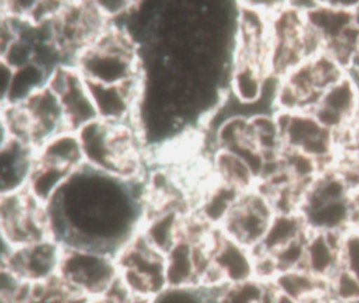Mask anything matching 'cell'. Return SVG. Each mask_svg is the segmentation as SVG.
<instances>
[{
    "label": "cell",
    "mask_w": 359,
    "mask_h": 303,
    "mask_svg": "<svg viewBox=\"0 0 359 303\" xmlns=\"http://www.w3.org/2000/svg\"><path fill=\"white\" fill-rule=\"evenodd\" d=\"M62 255V244L53 239L41 240L14 248L3 258V267L29 283H41L57 277Z\"/></svg>",
    "instance_id": "cell-9"
},
{
    "label": "cell",
    "mask_w": 359,
    "mask_h": 303,
    "mask_svg": "<svg viewBox=\"0 0 359 303\" xmlns=\"http://www.w3.org/2000/svg\"><path fill=\"white\" fill-rule=\"evenodd\" d=\"M340 235L309 231L302 269L327 283L339 267Z\"/></svg>",
    "instance_id": "cell-17"
},
{
    "label": "cell",
    "mask_w": 359,
    "mask_h": 303,
    "mask_svg": "<svg viewBox=\"0 0 359 303\" xmlns=\"http://www.w3.org/2000/svg\"><path fill=\"white\" fill-rule=\"evenodd\" d=\"M36 159L76 172L85 166L79 133L62 130L52 135L37 147Z\"/></svg>",
    "instance_id": "cell-20"
},
{
    "label": "cell",
    "mask_w": 359,
    "mask_h": 303,
    "mask_svg": "<svg viewBox=\"0 0 359 303\" xmlns=\"http://www.w3.org/2000/svg\"><path fill=\"white\" fill-rule=\"evenodd\" d=\"M350 128L355 138L359 141V102L358 105H357L356 111H355L354 117H353Z\"/></svg>",
    "instance_id": "cell-31"
},
{
    "label": "cell",
    "mask_w": 359,
    "mask_h": 303,
    "mask_svg": "<svg viewBox=\"0 0 359 303\" xmlns=\"http://www.w3.org/2000/svg\"><path fill=\"white\" fill-rule=\"evenodd\" d=\"M0 218L3 239L14 248L52 239L47 206L33 199L26 189L1 195Z\"/></svg>",
    "instance_id": "cell-5"
},
{
    "label": "cell",
    "mask_w": 359,
    "mask_h": 303,
    "mask_svg": "<svg viewBox=\"0 0 359 303\" xmlns=\"http://www.w3.org/2000/svg\"><path fill=\"white\" fill-rule=\"evenodd\" d=\"M266 281L274 294L283 298L295 301H327L325 282L302 267L279 271Z\"/></svg>",
    "instance_id": "cell-19"
},
{
    "label": "cell",
    "mask_w": 359,
    "mask_h": 303,
    "mask_svg": "<svg viewBox=\"0 0 359 303\" xmlns=\"http://www.w3.org/2000/svg\"><path fill=\"white\" fill-rule=\"evenodd\" d=\"M298 212L309 231L341 235L352 227V197H304Z\"/></svg>",
    "instance_id": "cell-12"
},
{
    "label": "cell",
    "mask_w": 359,
    "mask_h": 303,
    "mask_svg": "<svg viewBox=\"0 0 359 303\" xmlns=\"http://www.w3.org/2000/svg\"><path fill=\"white\" fill-rule=\"evenodd\" d=\"M54 93L60 97L68 130H79L98 119L87 81L75 65H67L56 82Z\"/></svg>",
    "instance_id": "cell-11"
},
{
    "label": "cell",
    "mask_w": 359,
    "mask_h": 303,
    "mask_svg": "<svg viewBox=\"0 0 359 303\" xmlns=\"http://www.w3.org/2000/svg\"><path fill=\"white\" fill-rule=\"evenodd\" d=\"M269 74L262 63L235 58L229 82L233 98L245 107H257L264 100Z\"/></svg>",
    "instance_id": "cell-16"
},
{
    "label": "cell",
    "mask_w": 359,
    "mask_h": 303,
    "mask_svg": "<svg viewBox=\"0 0 359 303\" xmlns=\"http://www.w3.org/2000/svg\"><path fill=\"white\" fill-rule=\"evenodd\" d=\"M87 86L95 105L98 119L112 124L132 121L142 90L140 78L123 84L87 81Z\"/></svg>",
    "instance_id": "cell-10"
},
{
    "label": "cell",
    "mask_w": 359,
    "mask_h": 303,
    "mask_svg": "<svg viewBox=\"0 0 359 303\" xmlns=\"http://www.w3.org/2000/svg\"><path fill=\"white\" fill-rule=\"evenodd\" d=\"M95 4L98 10L109 20L121 16V15L129 14L130 12L135 10L134 8L140 4L137 2L121 1V0L118 1H97Z\"/></svg>",
    "instance_id": "cell-27"
},
{
    "label": "cell",
    "mask_w": 359,
    "mask_h": 303,
    "mask_svg": "<svg viewBox=\"0 0 359 303\" xmlns=\"http://www.w3.org/2000/svg\"><path fill=\"white\" fill-rule=\"evenodd\" d=\"M22 105L32 120L36 149L52 135L68 130L60 97L48 86L37 90Z\"/></svg>",
    "instance_id": "cell-15"
},
{
    "label": "cell",
    "mask_w": 359,
    "mask_h": 303,
    "mask_svg": "<svg viewBox=\"0 0 359 303\" xmlns=\"http://www.w3.org/2000/svg\"><path fill=\"white\" fill-rule=\"evenodd\" d=\"M309 229L299 212H277L266 231L257 256H276L290 246L302 241L308 236Z\"/></svg>",
    "instance_id": "cell-18"
},
{
    "label": "cell",
    "mask_w": 359,
    "mask_h": 303,
    "mask_svg": "<svg viewBox=\"0 0 359 303\" xmlns=\"http://www.w3.org/2000/svg\"><path fill=\"white\" fill-rule=\"evenodd\" d=\"M49 74L36 63L15 69L11 90L3 105H24L37 90L47 86Z\"/></svg>",
    "instance_id": "cell-23"
},
{
    "label": "cell",
    "mask_w": 359,
    "mask_h": 303,
    "mask_svg": "<svg viewBox=\"0 0 359 303\" xmlns=\"http://www.w3.org/2000/svg\"><path fill=\"white\" fill-rule=\"evenodd\" d=\"M214 179L245 193L255 189L259 179L245 157L231 149H216L212 156Z\"/></svg>",
    "instance_id": "cell-21"
},
{
    "label": "cell",
    "mask_w": 359,
    "mask_h": 303,
    "mask_svg": "<svg viewBox=\"0 0 359 303\" xmlns=\"http://www.w3.org/2000/svg\"><path fill=\"white\" fill-rule=\"evenodd\" d=\"M359 102V82L350 72L327 86L311 111L336 136L350 128Z\"/></svg>",
    "instance_id": "cell-8"
},
{
    "label": "cell",
    "mask_w": 359,
    "mask_h": 303,
    "mask_svg": "<svg viewBox=\"0 0 359 303\" xmlns=\"http://www.w3.org/2000/svg\"><path fill=\"white\" fill-rule=\"evenodd\" d=\"M338 269L359 280V231L354 227L340 235Z\"/></svg>",
    "instance_id": "cell-25"
},
{
    "label": "cell",
    "mask_w": 359,
    "mask_h": 303,
    "mask_svg": "<svg viewBox=\"0 0 359 303\" xmlns=\"http://www.w3.org/2000/svg\"><path fill=\"white\" fill-rule=\"evenodd\" d=\"M275 114L285 149L300 152L316 160L323 168L335 163L338 157L336 135L325 128L311 109Z\"/></svg>",
    "instance_id": "cell-4"
},
{
    "label": "cell",
    "mask_w": 359,
    "mask_h": 303,
    "mask_svg": "<svg viewBox=\"0 0 359 303\" xmlns=\"http://www.w3.org/2000/svg\"><path fill=\"white\" fill-rule=\"evenodd\" d=\"M58 279L88 298H102L118 280L116 256L83 246L62 245Z\"/></svg>",
    "instance_id": "cell-2"
},
{
    "label": "cell",
    "mask_w": 359,
    "mask_h": 303,
    "mask_svg": "<svg viewBox=\"0 0 359 303\" xmlns=\"http://www.w3.org/2000/svg\"><path fill=\"white\" fill-rule=\"evenodd\" d=\"M352 227L359 231V187L352 196Z\"/></svg>",
    "instance_id": "cell-30"
},
{
    "label": "cell",
    "mask_w": 359,
    "mask_h": 303,
    "mask_svg": "<svg viewBox=\"0 0 359 303\" xmlns=\"http://www.w3.org/2000/svg\"><path fill=\"white\" fill-rule=\"evenodd\" d=\"M15 69L10 67L7 62L1 60L0 62V93H1V103L7 100L8 95L11 90Z\"/></svg>",
    "instance_id": "cell-28"
},
{
    "label": "cell",
    "mask_w": 359,
    "mask_h": 303,
    "mask_svg": "<svg viewBox=\"0 0 359 303\" xmlns=\"http://www.w3.org/2000/svg\"><path fill=\"white\" fill-rule=\"evenodd\" d=\"M245 144H252L250 117L231 115L224 118L214 130L216 149H234Z\"/></svg>",
    "instance_id": "cell-24"
},
{
    "label": "cell",
    "mask_w": 359,
    "mask_h": 303,
    "mask_svg": "<svg viewBox=\"0 0 359 303\" xmlns=\"http://www.w3.org/2000/svg\"><path fill=\"white\" fill-rule=\"evenodd\" d=\"M35 162L36 149L32 145L13 138L1 143V195L25 191Z\"/></svg>",
    "instance_id": "cell-13"
},
{
    "label": "cell",
    "mask_w": 359,
    "mask_h": 303,
    "mask_svg": "<svg viewBox=\"0 0 359 303\" xmlns=\"http://www.w3.org/2000/svg\"><path fill=\"white\" fill-rule=\"evenodd\" d=\"M277 210L269 194L257 187L241 194L220 231L256 250L266 237Z\"/></svg>",
    "instance_id": "cell-6"
},
{
    "label": "cell",
    "mask_w": 359,
    "mask_h": 303,
    "mask_svg": "<svg viewBox=\"0 0 359 303\" xmlns=\"http://www.w3.org/2000/svg\"><path fill=\"white\" fill-rule=\"evenodd\" d=\"M355 21H356V25H358L359 27V2L357 4L356 8H355Z\"/></svg>",
    "instance_id": "cell-33"
},
{
    "label": "cell",
    "mask_w": 359,
    "mask_h": 303,
    "mask_svg": "<svg viewBox=\"0 0 359 303\" xmlns=\"http://www.w3.org/2000/svg\"><path fill=\"white\" fill-rule=\"evenodd\" d=\"M119 280L133 295L156 299L168 290L165 256L140 233L116 255Z\"/></svg>",
    "instance_id": "cell-3"
},
{
    "label": "cell",
    "mask_w": 359,
    "mask_h": 303,
    "mask_svg": "<svg viewBox=\"0 0 359 303\" xmlns=\"http://www.w3.org/2000/svg\"><path fill=\"white\" fill-rule=\"evenodd\" d=\"M259 278L255 250L216 229L211 238V269L201 288Z\"/></svg>",
    "instance_id": "cell-7"
},
{
    "label": "cell",
    "mask_w": 359,
    "mask_h": 303,
    "mask_svg": "<svg viewBox=\"0 0 359 303\" xmlns=\"http://www.w3.org/2000/svg\"><path fill=\"white\" fill-rule=\"evenodd\" d=\"M74 65L87 81L123 84L140 78V59L133 38L109 27L100 39L83 50Z\"/></svg>",
    "instance_id": "cell-1"
},
{
    "label": "cell",
    "mask_w": 359,
    "mask_h": 303,
    "mask_svg": "<svg viewBox=\"0 0 359 303\" xmlns=\"http://www.w3.org/2000/svg\"><path fill=\"white\" fill-rule=\"evenodd\" d=\"M355 69H358V71H359V67H355Z\"/></svg>",
    "instance_id": "cell-34"
},
{
    "label": "cell",
    "mask_w": 359,
    "mask_h": 303,
    "mask_svg": "<svg viewBox=\"0 0 359 303\" xmlns=\"http://www.w3.org/2000/svg\"><path fill=\"white\" fill-rule=\"evenodd\" d=\"M337 164H339L354 178L359 187V152L350 157L338 160Z\"/></svg>",
    "instance_id": "cell-29"
},
{
    "label": "cell",
    "mask_w": 359,
    "mask_h": 303,
    "mask_svg": "<svg viewBox=\"0 0 359 303\" xmlns=\"http://www.w3.org/2000/svg\"><path fill=\"white\" fill-rule=\"evenodd\" d=\"M273 292V290H272ZM274 299H273V303H329L327 301H295L291 300V299L283 298V297L277 296L274 294Z\"/></svg>",
    "instance_id": "cell-32"
},
{
    "label": "cell",
    "mask_w": 359,
    "mask_h": 303,
    "mask_svg": "<svg viewBox=\"0 0 359 303\" xmlns=\"http://www.w3.org/2000/svg\"><path fill=\"white\" fill-rule=\"evenodd\" d=\"M186 217L182 208L173 206L149 210L142 217L138 233L154 250L165 256L182 237Z\"/></svg>",
    "instance_id": "cell-14"
},
{
    "label": "cell",
    "mask_w": 359,
    "mask_h": 303,
    "mask_svg": "<svg viewBox=\"0 0 359 303\" xmlns=\"http://www.w3.org/2000/svg\"><path fill=\"white\" fill-rule=\"evenodd\" d=\"M34 44L18 38L1 54V60L14 69H20L34 62Z\"/></svg>",
    "instance_id": "cell-26"
},
{
    "label": "cell",
    "mask_w": 359,
    "mask_h": 303,
    "mask_svg": "<svg viewBox=\"0 0 359 303\" xmlns=\"http://www.w3.org/2000/svg\"><path fill=\"white\" fill-rule=\"evenodd\" d=\"M330 303V302H329Z\"/></svg>",
    "instance_id": "cell-35"
},
{
    "label": "cell",
    "mask_w": 359,
    "mask_h": 303,
    "mask_svg": "<svg viewBox=\"0 0 359 303\" xmlns=\"http://www.w3.org/2000/svg\"><path fill=\"white\" fill-rule=\"evenodd\" d=\"M74 173L36 159L27 183V193L41 206H47Z\"/></svg>",
    "instance_id": "cell-22"
}]
</instances>
